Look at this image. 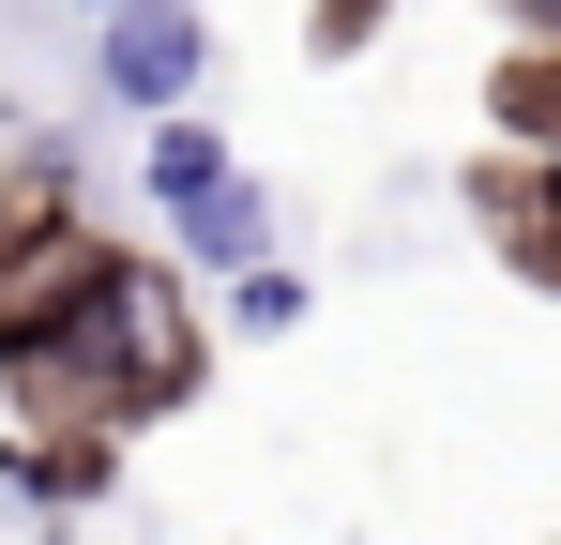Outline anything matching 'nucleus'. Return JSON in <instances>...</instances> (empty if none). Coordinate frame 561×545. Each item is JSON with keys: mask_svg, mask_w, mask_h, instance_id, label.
Here are the masks:
<instances>
[{"mask_svg": "<svg viewBox=\"0 0 561 545\" xmlns=\"http://www.w3.org/2000/svg\"><path fill=\"white\" fill-rule=\"evenodd\" d=\"M197 61H213V31H197V0H106V106H183Z\"/></svg>", "mask_w": 561, "mask_h": 545, "instance_id": "obj_2", "label": "nucleus"}, {"mask_svg": "<svg viewBox=\"0 0 561 545\" xmlns=\"http://www.w3.org/2000/svg\"><path fill=\"white\" fill-rule=\"evenodd\" d=\"M516 197H531V212H561V167H547V182H516ZM531 272H561V228L531 243Z\"/></svg>", "mask_w": 561, "mask_h": 545, "instance_id": "obj_9", "label": "nucleus"}, {"mask_svg": "<svg viewBox=\"0 0 561 545\" xmlns=\"http://www.w3.org/2000/svg\"><path fill=\"white\" fill-rule=\"evenodd\" d=\"M501 15H531V31H547V46H561V0H501Z\"/></svg>", "mask_w": 561, "mask_h": 545, "instance_id": "obj_10", "label": "nucleus"}, {"mask_svg": "<svg viewBox=\"0 0 561 545\" xmlns=\"http://www.w3.org/2000/svg\"><path fill=\"white\" fill-rule=\"evenodd\" d=\"M77 15H106V0H77Z\"/></svg>", "mask_w": 561, "mask_h": 545, "instance_id": "obj_11", "label": "nucleus"}, {"mask_svg": "<svg viewBox=\"0 0 561 545\" xmlns=\"http://www.w3.org/2000/svg\"><path fill=\"white\" fill-rule=\"evenodd\" d=\"M106 469H122V454H92V440H15V500L77 515V500H106Z\"/></svg>", "mask_w": 561, "mask_h": 545, "instance_id": "obj_4", "label": "nucleus"}, {"mask_svg": "<svg viewBox=\"0 0 561 545\" xmlns=\"http://www.w3.org/2000/svg\"><path fill=\"white\" fill-rule=\"evenodd\" d=\"M0 394H15V440H92V454H122L152 409L197 394L183 288L122 258L106 228H77L46 182L0 212Z\"/></svg>", "mask_w": 561, "mask_h": 545, "instance_id": "obj_1", "label": "nucleus"}, {"mask_svg": "<svg viewBox=\"0 0 561 545\" xmlns=\"http://www.w3.org/2000/svg\"><path fill=\"white\" fill-rule=\"evenodd\" d=\"M501 137H531V152H561V46H531V61H501Z\"/></svg>", "mask_w": 561, "mask_h": 545, "instance_id": "obj_6", "label": "nucleus"}, {"mask_svg": "<svg viewBox=\"0 0 561 545\" xmlns=\"http://www.w3.org/2000/svg\"><path fill=\"white\" fill-rule=\"evenodd\" d=\"M379 15H394V0H319V46H365Z\"/></svg>", "mask_w": 561, "mask_h": 545, "instance_id": "obj_8", "label": "nucleus"}, {"mask_svg": "<svg viewBox=\"0 0 561 545\" xmlns=\"http://www.w3.org/2000/svg\"><path fill=\"white\" fill-rule=\"evenodd\" d=\"M213 182H228V137H213V121H183V106H168V121H152V197H168V212H197V197H213Z\"/></svg>", "mask_w": 561, "mask_h": 545, "instance_id": "obj_5", "label": "nucleus"}, {"mask_svg": "<svg viewBox=\"0 0 561 545\" xmlns=\"http://www.w3.org/2000/svg\"><path fill=\"white\" fill-rule=\"evenodd\" d=\"M183 243H197V258H228V272H259V243H274V212H259V182L228 167V182H213V197L183 212Z\"/></svg>", "mask_w": 561, "mask_h": 545, "instance_id": "obj_3", "label": "nucleus"}, {"mask_svg": "<svg viewBox=\"0 0 561 545\" xmlns=\"http://www.w3.org/2000/svg\"><path fill=\"white\" fill-rule=\"evenodd\" d=\"M288 318H304V272H243V288H228V334H288Z\"/></svg>", "mask_w": 561, "mask_h": 545, "instance_id": "obj_7", "label": "nucleus"}]
</instances>
